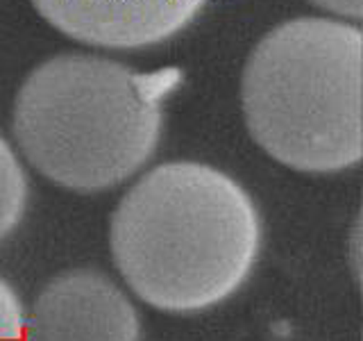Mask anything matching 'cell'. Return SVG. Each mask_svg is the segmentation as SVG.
Wrapping results in <instances>:
<instances>
[{
    "instance_id": "6da1fadb",
    "label": "cell",
    "mask_w": 363,
    "mask_h": 341,
    "mask_svg": "<svg viewBox=\"0 0 363 341\" xmlns=\"http://www.w3.org/2000/svg\"><path fill=\"white\" fill-rule=\"evenodd\" d=\"M264 246L255 198L211 164L164 162L121 198L109 248L125 284L155 310L196 314L243 287Z\"/></svg>"
},
{
    "instance_id": "7a4b0ae2",
    "label": "cell",
    "mask_w": 363,
    "mask_h": 341,
    "mask_svg": "<svg viewBox=\"0 0 363 341\" xmlns=\"http://www.w3.org/2000/svg\"><path fill=\"white\" fill-rule=\"evenodd\" d=\"M182 77L175 66L143 73L100 55H55L18 89L16 144L55 185L79 193L113 189L157 153L164 105Z\"/></svg>"
},
{
    "instance_id": "3957f363",
    "label": "cell",
    "mask_w": 363,
    "mask_h": 341,
    "mask_svg": "<svg viewBox=\"0 0 363 341\" xmlns=\"http://www.w3.org/2000/svg\"><path fill=\"white\" fill-rule=\"evenodd\" d=\"M357 23L302 16L279 23L250 53L241 100L247 130L279 164L338 173L361 162Z\"/></svg>"
},
{
    "instance_id": "277c9868",
    "label": "cell",
    "mask_w": 363,
    "mask_h": 341,
    "mask_svg": "<svg viewBox=\"0 0 363 341\" xmlns=\"http://www.w3.org/2000/svg\"><path fill=\"white\" fill-rule=\"evenodd\" d=\"M141 314L116 282L96 269H68L26 312V341H139Z\"/></svg>"
},
{
    "instance_id": "5b68a950",
    "label": "cell",
    "mask_w": 363,
    "mask_h": 341,
    "mask_svg": "<svg viewBox=\"0 0 363 341\" xmlns=\"http://www.w3.org/2000/svg\"><path fill=\"white\" fill-rule=\"evenodd\" d=\"M66 37L94 48L139 50L184 30L207 0H30Z\"/></svg>"
},
{
    "instance_id": "8992f818",
    "label": "cell",
    "mask_w": 363,
    "mask_h": 341,
    "mask_svg": "<svg viewBox=\"0 0 363 341\" xmlns=\"http://www.w3.org/2000/svg\"><path fill=\"white\" fill-rule=\"evenodd\" d=\"M30 202V180L18 155L0 134V244L21 225Z\"/></svg>"
},
{
    "instance_id": "52a82bcc",
    "label": "cell",
    "mask_w": 363,
    "mask_h": 341,
    "mask_svg": "<svg viewBox=\"0 0 363 341\" xmlns=\"http://www.w3.org/2000/svg\"><path fill=\"white\" fill-rule=\"evenodd\" d=\"M0 341H26V307L16 289L0 276Z\"/></svg>"
},
{
    "instance_id": "ba28073f",
    "label": "cell",
    "mask_w": 363,
    "mask_h": 341,
    "mask_svg": "<svg viewBox=\"0 0 363 341\" xmlns=\"http://www.w3.org/2000/svg\"><path fill=\"white\" fill-rule=\"evenodd\" d=\"M311 5H315L318 9L329 11V14L338 16L340 21H352L357 23L363 14V5L361 0H309Z\"/></svg>"
}]
</instances>
